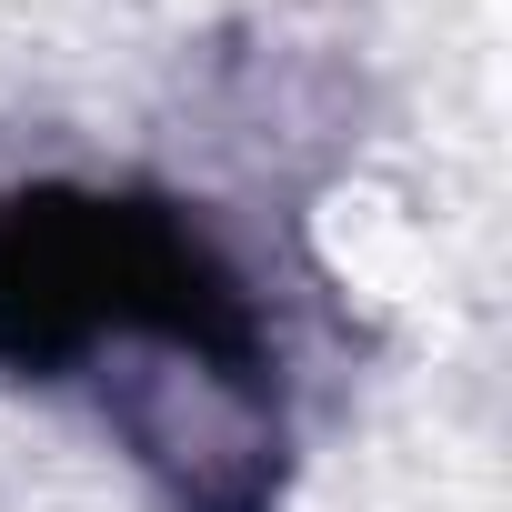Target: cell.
<instances>
[{
	"label": "cell",
	"mask_w": 512,
	"mask_h": 512,
	"mask_svg": "<svg viewBox=\"0 0 512 512\" xmlns=\"http://www.w3.org/2000/svg\"><path fill=\"white\" fill-rule=\"evenodd\" d=\"M111 342L191 352L211 382H251L262 332H251L241 282L211 262V241L181 211L151 201H11L0 211V352L51 372Z\"/></svg>",
	"instance_id": "cell-1"
}]
</instances>
